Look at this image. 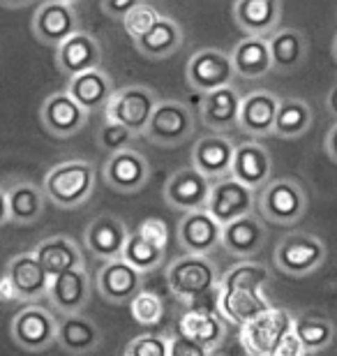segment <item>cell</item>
<instances>
[{"label": "cell", "mask_w": 337, "mask_h": 356, "mask_svg": "<svg viewBox=\"0 0 337 356\" xmlns=\"http://www.w3.org/2000/svg\"><path fill=\"white\" fill-rule=\"evenodd\" d=\"M270 270L259 261H240L220 277L217 287V312L229 324L240 329L263 315L272 305L266 296Z\"/></svg>", "instance_id": "1"}, {"label": "cell", "mask_w": 337, "mask_h": 356, "mask_svg": "<svg viewBox=\"0 0 337 356\" xmlns=\"http://www.w3.org/2000/svg\"><path fill=\"white\" fill-rule=\"evenodd\" d=\"M95 167L88 160H65L54 165L44 176L42 190L47 202L58 209H81L95 192Z\"/></svg>", "instance_id": "2"}, {"label": "cell", "mask_w": 337, "mask_h": 356, "mask_svg": "<svg viewBox=\"0 0 337 356\" xmlns=\"http://www.w3.org/2000/svg\"><path fill=\"white\" fill-rule=\"evenodd\" d=\"M220 270L208 257L183 254L167 266V287L181 301H197L206 294H217Z\"/></svg>", "instance_id": "3"}, {"label": "cell", "mask_w": 337, "mask_h": 356, "mask_svg": "<svg viewBox=\"0 0 337 356\" xmlns=\"http://www.w3.org/2000/svg\"><path fill=\"white\" fill-rule=\"evenodd\" d=\"M256 209L263 222L291 227L307 213V192L293 178H275L256 197Z\"/></svg>", "instance_id": "4"}, {"label": "cell", "mask_w": 337, "mask_h": 356, "mask_svg": "<svg viewBox=\"0 0 337 356\" xmlns=\"http://www.w3.org/2000/svg\"><path fill=\"white\" fill-rule=\"evenodd\" d=\"M293 322H296V317L289 310L272 305L263 315L254 317L252 322L243 324L238 329L243 352L247 356H275V350L284 336L293 331Z\"/></svg>", "instance_id": "5"}, {"label": "cell", "mask_w": 337, "mask_h": 356, "mask_svg": "<svg viewBox=\"0 0 337 356\" xmlns=\"http://www.w3.org/2000/svg\"><path fill=\"white\" fill-rule=\"evenodd\" d=\"M275 266L289 277H305L326 261V243L314 234L293 232L279 238L275 248Z\"/></svg>", "instance_id": "6"}, {"label": "cell", "mask_w": 337, "mask_h": 356, "mask_svg": "<svg viewBox=\"0 0 337 356\" xmlns=\"http://www.w3.org/2000/svg\"><path fill=\"white\" fill-rule=\"evenodd\" d=\"M10 336L19 350L40 354L49 350L58 338V319H56L54 310L44 308V305H26L12 317Z\"/></svg>", "instance_id": "7"}, {"label": "cell", "mask_w": 337, "mask_h": 356, "mask_svg": "<svg viewBox=\"0 0 337 356\" xmlns=\"http://www.w3.org/2000/svg\"><path fill=\"white\" fill-rule=\"evenodd\" d=\"M195 134V113L178 99H160L150 123L143 132L150 144L162 148H178Z\"/></svg>", "instance_id": "8"}, {"label": "cell", "mask_w": 337, "mask_h": 356, "mask_svg": "<svg viewBox=\"0 0 337 356\" xmlns=\"http://www.w3.org/2000/svg\"><path fill=\"white\" fill-rule=\"evenodd\" d=\"M160 104L155 90L148 86H125L113 92L104 109V120H113L130 130L134 137L146 132L155 106Z\"/></svg>", "instance_id": "9"}, {"label": "cell", "mask_w": 337, "mask_h": 356, "mask_svg": "<svg viewBox=\"0 0 337 356\" xmlns=\"http://www.w3.org/2000/svg\"><path fill=\"white\" fill-rule=\"evenodd\" d=\"M185 79L199 95H208V92H215L220 88L233 86L236 70L231 63V54L222 51V49H199L188 60Z\"/></svg>", "instance_id": "10"}, {"label": "cell", "mask_w": 337, "mask_h": 356, "mask_svg": "<svg viewBox=\"0 0 337 356\" xmlns=\"http://www.w3.org/2000/svg\"><path fill=\"white\" fill-rule=\"evenodd\" d=\"M33 35L42 44L60 47L63 42L81 33V19H79L76 5L67 0H49L35 7L33 14Z\"/></svg>", "instance_id": "11"}, {"label": "cell", "mask_w": 337, "mask_h": 356, "mask_svg": "<svg viewBox=\"0 0 337 356\" xmlns=\"http://www.w3.org/2000/svg\"><path fill=\"white\" fill-rule=\"evenodd\" d=\"M213 183L208 181L204 174H199L195 167H183L169 176V181L164 183V202L171 209L185 213L204 211L211 199Z\"/></svg>", "instance_id": "12"}, {"label": "cell", "mask_w": 337, "mask_h": 356, "mask_svg": "<svg viewBox=\"0 0 337 356\" xmlns=\"http://www.w3.org/2000/svg\"><path fill=\"white\" fill-rule=\"evenodd\" d=\"M176 238L185 254L211 257L217 248H222V225L206 209L185 213L176 227Z\"/></svg>", "instance_id": "13"}, {"label": "cell", "mask_w": 337, "mask_h": 356, "mask_svg": "<svg viewBox=\"0 0 337 356\" xmlns=\"http://www.w3.org/2000/svg\"><path fill=\"white\" fill-rule=\"evenodd\" d=\"M254 209H256L254 190H249L245 185H240L238 181H233L231 176L224 178V181L213 183L206 211L211 213L222 227L229 222H236V220H240L245 216H252Z\"/></svg>", "instance_id": "14"}, {"label": "cell", "mask_w": 337, "mask_h": 356, "mask_svg": "<svg viewBox=\"0 0 337 356\" xmlns=\"http://www.w3.org/2000/svg\"><path fill=\"white\" fill-rule=\"evenodd\" d=\"M130 238L125 222L116 216L102 213L92 218L83 232V243L95 259H102L104 264L113 259H123L125 243Z\"/></svg>", "instance_id": "15"}, {"label": "cell", "mask_w": 337, "mask_h": 356, "mask_svg": "<svg viewBox=\"0 0 337 356\" xmlns=\"http://www.w3.org/2000/svg\"><path fill=\"white\" fill-rule=\"evenodd\" d=\"M88 116L90 113H85L67 90L51 92L40 106V120L44 130L58 139L74 137L81 132L88 123Z\"/></svg>", "instance_id": "16"}, {"label": "cell", "mask_w": 337, "mask_h": 356, "mask_svg": "<svg viewBox=\"0 0 337 356\" xmlns=\"http://www.w3.org/2000/svg\"><path fill=\"white\" fill-rule=\"evenodd\" d=\"M236 144L224 134H204L192 148V167L204 174L211 183L224 181L231 176Z\"/></svg>", "instance_id": "17"}, {"label": "cell", "mask_w": 337, "mask_h": 356, "mask_svg": "<svg viewBox=\"0 0 337 356\" xmlns=\"http://www.w3.org/2000/svg\"><path fill=\"white\" fill-rule=\"evenodd\" d=\"M268 238L266 222L261 216H245L222 227V248L240 261H252L263 250Z\"/></svg>", "instance_id": "18"}, {"label": "cell", "mask_w": 337, "mask_h": 356, "mask_svg": "<svg viewBox=\"0 0 337 356\" xmlns=\"http://www.w3.org/2000/svg\"><path fill=\"white\" fill-rule=\"evenodd\" d=\"M95 287L109 303H132L143 291V273L127 264L125 259H113L97 270Z\"/></svg>", "instance_id": "19"}, {"label": "cell", "mask_w": 337, "mask_h": 356, "mask_svg": "<svg viewBox=\"0 0 337 356\" xmlns=\"http://www.w3.org/2000/svg\"><path fill=\"white\" fill-rule=\"evenodd\" d=\"M104 183L111 190L123 192V195H132L148 185L150 181V162L143 158L139 151H123L116 155H109L104 162Z\"/></svg>", "instance_id": "20"}, {"label": "cell", "mask_w": 337, "mask_h": 356, "mask_svg": "<svg viewBox=\"0 0 337 356\" xmlns=\"http://www.w3.org/2000/svg\"><path fill=\"white\" fill-rule=\"evenodd\" d=\"M5 273L12 277V284L19 294V301L28 305L42 301L49 296L51 287V275L40 264L33 252H19L7 261Z\"/></svg>", "instance_id": "21"}, {"label": "cell", "mask_w": 337, "mask_h": 356, "mask_svg": "<svg viewBox=\"0 0 337 356\" xmlns=\"http://www.w3.org/2000/svg\"><path fill=\"white\" fill-rule=\"evenodd\" d=\"M231 14L245 38L268 40L279 31L282 3L279 0H238L233 3Z\"/></svg>", "instance_id": "22"}, {"label": "cell", "mask_w": 337, "mask_h": 356, "mask_svg": "<svg viewBox=\"0 0 337 356\" xmlns=\"http://www.w3.org/2000/svg\"><path fill=\"white\" fill-rule=\"evenodd\" d=\"M47 298L54 305V310L63 317L81 315L90 301V275L85 266L72 268L51 277V287H49Z\"/></svg>", "instance_id": "23"}, {"label": "cell", "mask_w": 337, "mask_h": 356, "mask_svg": "<svg viewBox=\"0 0 337 356\" xmlns=\"http://www.w3.org/2000/svg\"><path fill=\"white\" fill-rule=\"evenodd\" d=\"M54 56H56V67L67 79L102 67V47H99V42L90 33L83 31L76 33L67 42H63L60 47H56Z\"/></svg>", "instance_id": "24"}, {"label": "cell", "mask_w": 337, "mask_h": 356, "mask_svg": "<svg viewBox=\"0 0 337 356\" xmlns=\"http://www.w3.org/2000/svg\"><path fill=\"white\" fill-rule=\"evenodd\" d=\"M240 104V90H236V86H227L208 95H199V116L208 130H213V134H224L238 127Z\"/></svg>", "instance_id": "25"}, {"label": "cell", "mask_w": 337, "mask_h": 356, "mask_svg": "<svg viewBox=\"0 0 337 356\" xmlns=\"http://www.w3.org/2000/svg\"><path fill=\"white\" fill-rule=\"evenodd\" d=\"M272 174V160L266 146H261L259 141H243L236 146L233 153V167L231 178L245 185L249 190H263L270 183Z\"/></svg>", "instance_id": "26"}, {"label": "cell", "mask_w": 337, "mask_h": 356, "mask_svg": "<svg viewBox=\"0 0 337 356\" xmlns=\"http://www.w3.org/2000/svg\"><path fill=\"white\" fill-rule=\"evenodd\" d=\"M279 102H282V99H279L275 92L263 90V88L243 95L238 130L254 139L272 134L275 132V118H277Z\"/></svg>", "instance_id": "27"}, {"label": "cell", "mask_w": 337, "mask_h": 356, "mask_svg": "<svg viewBox=\"0 0 337 356\" xmlns=\"http://www.w3.org/2000/svg\"><path fill=\"white\" fill-rule=\"evenodd\" d=\"M56 345L72 356H88L102 345V331L88 315H67L58 319Z\"/></svg>", "instance_id": "28"}, {"label": "cell", "mask_w": 337, "mask_h": 356, "mask_svg": "<svg viewBox=\"0 0 337 356\" xmlns=\"http://www.w3.org/2000/svg\"><path fill=\"white\" fill-rule=\"evenodd\" d=\"M65 90L85 113H92L106 109V104L111 102L113 92H116V86H113L111 76L99 67V70H90L85 74L72 76Z\"/></svg>", "instance_id": "29"}, {"label": "cell", "mask_w": 337, "mask_h": 356, "mask_svg": "<svg viewBox=\"0 0 337 356\" xmlns=\"http://www.w3.org/2000/svg\"><path fill=\"white\" fill-rule=\"evenodd\" d=\"M7 206H10V222L31 227L44 216L47 195L33 181H12L7 185Z\"/></svg>", "instance_id": "30"}, {"label": "cell", "mask_w": 337, "mask_h": 356, "mask_svg": "<svg viewBox=\"0 0 337 356\" xmlns=\"http://www.w3.org/2000/svg\"><path fill=\"white\" fill-rule=\"evenodd\" d=\"M33 254L38 257V261L51 277L65 273L72 268H81L83 264V254L79 250V245L65 234L58 236H47L35 245Z\"/></svg>", "instance_id": "31"}, {"label": "cell", "mask_w": 337, "mask_h": 356, "mask_svg": "<svg viewBox=\"0 0 337 356\" xmlns=\"http://www.w3.org/2000/svg\"><path fill=\"white\" fill-rule=\"evenodd\" d=\"M272 70L279 74H291L303 65L307 58V38L296 28H279L268 38Z\"/></svg>", "instance_id": "32"}, {"label": "cell", "mask_w": 337, "mask_h": 356, "mask_svg": "<svg viewBox=\"0 0 337 356\" xmlns=\"http://www.w3.org/2000/svg\"><path fill=\"white\" fill-rule=\"evenodd\" d=\"M178 329H181V336L195 340L211 352L217 350L227 338V322L220 317V312L190 310L181 317Z\"/></svg>", "instance_id": "33"}, {"label": "cell", "mask_w": 337, "mask_h": 356, "mask_svg": "<svg viewBox=\"0 0 337 356\" xmlns=\"http://www.w3.org/2000/svg\"><path fill=\"white\" fill-rule=\"evenodd\" d=\"M231 63L236 76L240 79H261L272 72L268 40L259 38H243L238 44L231 49Z\"/></svg>", "instance_id": "34"}, {"label": "cell", "mask_w": 337, "mask_h": 356, "mask_svg": "<svg viewBox=\"0 0 337 356\" xmlns=\"http://www.w3.org/2000/svg\"><path fill=\"white\" fill-rule=\"evenodd\" d=\"M183 42H185V33L178 26V21H174L171 17H162L146 38L134 42V47L148 60H164L169 56H174L183 47Z\"/></svg>", "instance_id": "35"}, {"label": "cell", "mask_w": 337, "mask_h": 356, "mask_svg": "<svg viewBox=\"0 0 337 356\" xmlns=\"http://www.w3.org/2000/svg\"><path fill=\"white\" fill-rule=\"evenodd\" d=\"M314 123L312 106L305 99L298 97H284L279 102L277 118H275V137L279 139H296L310 130Z\"/></svg>", "instance_id": "36"}, {"label": "cell", "mask_w": 337, "mask_h": 356, "mask_svg": "<svg viewBox=\"0 0 337 356\" xmlns=\"http://www.w3.org/2000/svg\"><path fill=\"white\" fill-rule=\"evenodd\" d=\"M293 333L303 343L307 354H319L328 350L335 340V324L321 315H300L293 322Z\"/></svg>", "instance_id": "37"}, {"label": "cell", "mask_w": 337, "mask_h": 356, "mask_svg": "<svg viewBox=\"0 0 337 356\" xmlns=\"http://www.w3.org/2000/svg\"><path fill=\"white\" fill-rule=\"evenodd\" d=\"M164 254H167L164 248L150 243V241L139 236L136 232H130V238H127L125 250H123V259L139 270V273H150V270L162 266Z\"/></svg>", "instance_id": "38"}, {"label": "cell", "mask_w": 337, "mask_h": 356, "mask_svg": "<svg viewBox=\"0 0 337 356\" xmlns=\"http://www.w3.org/2000/svg\"><path fill=\"white\" fill-rule=\"evenodd\" d=\"M160 19H162V14L157 12L155 5L141 3L139 0L130 10V14L123 19V28H125L127 38H132V42H139L141 38H146V35L153 31Z\"/></svg>", "instance_id": "39"}, {"label": "cell", "mask_w": 337, "mask_h": 356, "mask_svg": "<svg viewBox=\"0 0 337 356\" xmlns=\"http://www.w3.org/2000/svg\"><path fill=\"white\" fill-rule=\"evenodd\" d=\"M130 315L134 317V322L141 324V326L160 324L162 317H164V303H162L160 294L143 289L141 294L130 303Z\"/></svg>", "instance_id": "40"}, {"label": "cell", "mask_w": 337, "mask_h": 356, "mask_svg": "<svg viewBox=\"0 0 337 356\" xmlns=\"http://www.w3.org/2000/svg\"><path fill=\"white\" fill-rule=\"evenodd\" d=\"M132 141H134V134L127 130L125 125L113 123V120H104L102 127H99V132H97L99 148H104V151L109 153V155L130 151Z\"/></svg>", "instance_id": "41"}, {"label": "cell", "mask_w": 337, "mask_h": 356, "mask_svg": "<svg viewBox=\"0 0 337 356\" xmlns=\"http://www.w3.org/2000/svg\"><path fill=\"white\" fill-rule=\"evenodd\" d=\"M171 338L162 333H143L127 343L123 356H169Z\"/></svg>", "instance_id": "42"}, {"label": "cell", "mask_w": 337, "mask_h": 356, "mask_svg": "<svg viewBox=\"0 0 337 356\" xmlns=\"http://www.w3.org/2000/svg\"><path fill=\"white\" fill-rule=\"evenodd\" d=\"M139 236H143L146 241H150V243L160 245L167 250V241H169V232H167V225L162 222L160 218H148L143 220V222H139V227L134 229Z\"/></svg>", "instance_id": "43"}, {"label": "cell", "mask_w": 337, "mask_h": 356, "mask_svg": "<svg viewBox=\"0 0 337 356\" xmlns=\"http://www.w3.org/2000/svg\"><path fill=\"white\" fill-rule=\"evenodd\" d=\"M169 356H211V350H206V347L195 343V340L176 333V336H171Z\"/></svg>", "instance_id": "44"}, {"label": "cell", "mask_w": 337, "mask_h": 356, "mask_svg": "<svg viewBox=\"0 0 337 356\" xmlns=\"http://www.w3.org/2000/svg\"><path fill=\"white\" fill-rule=\"evenodd\" d=\"M136 3H139V0H102L99 10H102L109 19H116L123 24V19L130 14V10Z\"/></svg>", "instance_id": "45"}, {"label": "cell", "mask_w": 337, "mask_h": 356, "mask_svg": "<svg viewBox=\"0 0 337 356\" xmlns=\"http://www.w3.org/2000/svg\"><path fill=\"white\" fill-rule=\"evenodd\" d=\"M275 356H307V352L296 333L291 331L289 336H284V340L279 343V347L275 350Z\"/></svg>", "instance_id": "46"}, {"label": "cell", "mask_w": 337, "mask_h": 356, "mask_svg": "<svg viewBox=\"0 0 337 356\" xmlns=\"http://www.w3.org/2000/svg\"><path fill=\"white\" fill-rule=\"evenodd\" d=\"M17 301L19 294L12 284V277L3 270V275H0V303H17Z\"/></svg>", "instance_id": "47"}, {"label": "cell", "mask_w": 337, "mask_h": 356, "mask_svg": "<svg viewBox=\"0 0 337 356\" xmlns=\"http://www.w3.org/2000/svg\"><path fill=\"white\" fill-rule=\"evenodd\" d=\"M326 153L331 155L333 162H337V123L326 134Z\"/></svg>", "instance_id": "48"}, {"label": "cell", "mask_w": 337, "mask_h": 356, "mask_svg": "<svg viewBox=\"0 0 337 356\" xmlns=\"http://www.w3.org/2000/svg\"><path fill=\"white\" fill-rule=\"evenodd\" d=\"M10 222V206H7V190L5 185H0V227Z\"/></svg>", "instance_id": "49"}, {"label": "cell", "mask_w": 337, "mask_h": 356, "mask_svg": "<svg viewBox=\"0 0 337 356\" xmlns=\"http://www.w3.org/2000/svg\"><path fill=\"white\" fill-rule=\"evenodd\" d=\"M326 106H328V111L333 113L335 120H337V83L331 88V92H328V97H326Z\"/></svg>", "instance_id": "50"}, {"label": "cell", "mask_w": 337, "mask_h": 356, "mask_svg": "<svg viewBox=\"0 0 337 356\" xmlns=\"http://www.w3.org/2000/svg\"><path fill=\"white\" fill-rule=\"evenodd\" d=\"M333 56H335V60H337V35H335V42H333Z\"/></svg>", "instance_id": "51"}]
</instances>
